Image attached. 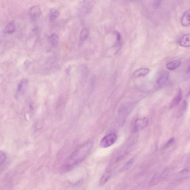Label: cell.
I'll return each mask as SVG.
<instances>
[{"mask_svg": "<svg viewBox=\"0 0 190 190\" xmlns=\"http://www.w3.org/2000/svg\"><path fill=\"white\" fill-rule=\"evenodd\" d=\"M41 8L40 6L35 5L31 7L29 10V15L33 20H36L40 16Z\"/></svg>", "mask_w": 190, "mask_h": 190, "instance_id": "obj_6", "label": "cell"}, {"mask_svg": "<svg viewBox=\"0 0 190 190\" xmlns=\"http://www.w3.org/2000/svg\"><path fill=\"white\" fill-rule=\"evenodd\" d=\"M174 142V139L173 138H172L170 139L168 141V142H167V144L165 145V146H164V148H168V147H169L171 145L173 142Z\"/></svg>", "mask_w": 190, "mask_h": 190, "instance_id": "obj_21", "label": "cell"}, {"mask_svg": "<svg viewBox=\"0 0 190 190\" xmlns=\"http://www.w3.org/2000/svg\"><path fill=\"white\" fill-rule=\"evenodd\" d=\"M168 79V76L166 74L162 75L158 77L157 81L158 85L160 86L164 85Z\"/></svg>", "mask_w": 190, "mask_h": 190, "instance_id": "obj_18", "label": "cell"}, {"mask_svg": "<svg viewBox=\"0 0 190 190\" xmlns=\"http://www.w3.org/2000/svg\"><path fill=\"white\" fill-rule=\"evenodd\" d=\"M95 4L93 1H85L82 7L81 13L84 15L87 14L93 7Z\"/></svg>", "mask_w": 190, "mask_h": 190, "instance_id": "obj_7", "label": "cell"}, {"mask_svg": "<svg viewBox=\"0 0 190 190\" xmlns=\"http://www.w3.org/2000/svg\"><path fill=\"white\" fill-rule=\"evenodd\" d=\"M112 173L111 172L106 170L100 179V185H105L110 179L111 175H112Z\"/></svg>", "mask_w": 190, "mask_h": 190, "instance_id": "obj_12", "label": "cell"}, {"mask_svg": "<svg viewBox=\"0 0 190 190\" xmlns=\"http://www.w3.org/2000/svg\"><path fill=\"white\" fill-rule=\"evenodd\" d=\"M161 1H156L153 3V6L156 7H159L161 3Z\"/></svg>", "mask_w": 190, "mask_h": 190, "instance_id": "obj_22", "label": "cell"}, {"mask_svg": "<svg viewBox=\"0 0 190 190\" xmlns=\"http://www.w3.org/2000/svg\"><path fill=\"white\" fill-rule=\"evenodd\" d=\"M148 123V119L145 117L137 119L135 123V130L138 132L142 130L147 126Z\"/></svg>", "mask_w": 190, "mask_h": 190, "instance_id": "obj_5", "label": "cell"}, {"mask_svg": "<svg viewBox=\"0 0 190 190\" xmlns=\"http://www.w3.org/2000/svg\"><path fill=\"white\" fill-rule=\"evenodd\" d=\"M93 144L91 142L85 143L76 149L65 162L62 167L64 172L69 171L83 161L90 151Z\"/></svg>", "mask_w": 190, "mask_h": 190, "instance_id": "obj_1", "label": "cell"}, {"mask_svg": "<svg viewBox=\"0 0 190 190\" xmlns=\"http://www.w3.org/2000/svg\"><path fill=\"white\" fill-rule=\"evenodd\" d=\"M167 173V170H165L156 173L151 180L149 183L150 185L153 186L157 185L165 177Z\"/></svg>", "mask_w": 190, "mask_h": 190, "instance_id": "obj_3", "label": "cell"}, {"mask_svg": "<svg viewBox=\"0 0 190 190\" xmlns=\"http://www.w3.org/2000/svg\"><path fill=\"white\" fill-rule=\"evenodd\" d=\"M7 158V154L2 151H0V166L2 165L6 161Z\"/></svg>", "mask_w": 190, "mask_h": 190, "instance_id": "obj_19", "label": "cell"}, {"mask_svg": "<svg viewBox=\"0 0 190 190\" xmlns=\"http://www.w3.org/2000/svg\"><path fill=\"white\" fill-rule=\"evenodd\" d=\"M117 138V135L115 133L108 134L102 139L100 145L102 148H109L114 144Z\"/></svg>", "mask_w": 190, "mask_h": 190, "instance_id": "obj_2", "label": "cell"}, {"mask_svg": "<svg viewBox=\"0 0 190 190\" xmlns=\"http://www.w3.org/2000/svg\"><path fill=\"white\" fill-rule=\"evenodd\" d=\"M181 23L184 27L189 26L190 24V10L186 11L184 13L181 19Z\"/></svg>", "mask_w": 190, "mask_h": 190, "instance_id": "obj_9", "label": "cell"}, {"mask_svg": "<svg viewBox=\"0 0 190 190\" xmlns=\"http://www.w3.org/2000/svg\"><path fill=\"white\" fill-rule=\"evenodd\" d=\"M149 72L150 70L148 68H141L134 72V76L136 77H144L147 75Z\"/></svg>", "mask_w": 190, "mask_h": 190, "instance_id": "obj_11", "label": "cell"}, {"mask_svg": "<svg viewBox=\"0 0 190 190\" xmlns=\"http://www.w3.org/2000/svg\"><path fill=\"white\" fill-rule=\"evenodd\" d=\"M183 97V93L181 90L180 91L177 95L172 100L170 107L171 109L177 105L181 101Z\"/></svg>", "mask_w": 190, "mask_h": 190, "instance_id": "obj_13", "label": "cell"}, {"mask_svg": "<svg viewBox=\"0 0 190 190\" xmlns=\"http://www.w3.org/2000/svg\"><path fill=\"white\" fill-rule=\"evenodd\" d=\"M182 64L181 62L178 60H174L173 61L168 62L166 64V67L168 70H174L179 66H181Z\"/></svg>", "mask_w": 190, "mask_h": 190, "instance_id": "obj_10", "label": "cell"}, {"mask_svg": "<svg viewBox=\"0 0 190 190\" xmlns=\"http://www.w3.org/2000/svg\"><path fill=\"white\" fill-rule=\"evenodd\" d=\"M58 40V36L56 34H53L51 35L49 38V41L52 46H56L57 45Z\"/></svg>", "mask_w": 190, "mask_h": 190, "instance_id": "obj_17", "label": "cell"}, {"mask_svg": "<svg viewBox=\"0 0 190 190\" xmlns=\"http://www.w3.org/2000/svg\"><path fill=\"white\" fill-rule=\"evenodd\" d=\"M180 46L183 47H189L190 46V34H186L183 35L178 41Z\"/></svg>", "mask_w": 190, "mask_h": 190, "instance_id": "obj_8", "label": "cell"}, {"mask_svg": "<svg viewBox=\"0 0 190 190\" xmlns=\"http://www.w3.org/2000/svg\"><path fill=\"white\" fill-rule=\"evenodd\" d=\"M89 35V30L87 29L84 28L80 33V44H82L88 38Z\"/></svg>", "mask_w": 190, "mask_h": 190, "instance_id": "obj_15", "label": "cell"}, {"mask_svg": "<svg viewBox=\"0 0 190 190\" xmlns=\"http://www.w3.org/2000/svg\"><path fill=\"white\" fill-rule=\"evenodd\" d=\"M16 26L13 21H11L8 23L5 30V32L7 34H12L15 32Z\"/></svg>", "mask_w": 190, "mask_h": 190, "instance_id": "obj_14", "label": "cell"}, {"mask_svg": "<svg viewBox=\"0 0 190 190\" xmlns=\"http://www.w3.org/2000/svg\"><path fill=\"white\" fill-rule=\"evenodd\" d=\"M71 66H69L68 67L66 68V74H69L71 70Z\"/></svg>", "mask_w": 190, "mask_h": 190, "instance_id": "obj_23", "label": "cell"}, {"mask_svg": "<svg viewBox=\"0 0 190 190\" xmlns=\"http://www.w3.org/2000/svg\"><path fill=\"white\" fill-rule=\"evenodd\" d=\"M60 11L58 9L53 8L50 10L49 14V18L50 21L55 20L59 16Z\"/></svg>", "mask_w": 190, "mask_h": 190, "instance_id": "obj_16", "label": "cell"}, {"mask_svg": "<svg viewBox=\"0 0 190 190\" xmlns=\"http://www.w3.org/2000/svg\"><path fill=\"white\" fill-rule=\"evenodd\" d=\"M133 163H134V161H133V160H129V161L127 162V163L123 166L121 170H122V171H125L130 169V168L132 167Z\"/></svg>", "mask_w": 190, "mask_h": 190, "instance_id": "obj_20", "label": "cell"}, {"mask_svg": "<svg viewBox=\"0 0 190 190\" xmlns=\"http://www.w3.org/2000/svg\"><path fill=\"white\" fill-rule=\"evenodd\" d=\"M28 81L27 79H23L18 84L17 90V97L22 96L25 93L28 86Z\"/></svg>", "mask_w": 190, "mask_h": 190, "instance_id": "obj_4", "label": "cell"}]
</instances>
